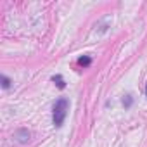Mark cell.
I'll return each instance as SVG.
<instances>
[{"mask_svg":"<svg viewBox=\"0 0 147 147\" xmlns=\"http://www.w3.org/2000/svg\"><path fill=\"white\" fill-rule=\"evenodd\" d=\"M0 80H2V88H4V90H9V88H11V83H12V82H11L5 75L0 76Z\"/></svg>","mask_w":147,"mask_h":147,"instance_id":"cell-6","label":"cell"},{"mask_svg":"<svg viewBox=\"0 0 147 147\" xmlns=\"http://www.w3.org/2000/svg\"><path fill=\"white\" fill-rule=\"evenodd\" d=\"M52 82L57 85V88H61V90L66 88V82H64V78H62L61 75H54V76H52Z\"/></svg>","mask_w":147,"mask_h":147,"instance_id":"cell-4","label":"cell"},{"mask_svg":"<svg viewBox=\"0 0 147 147\" xmlns=\"http://www.w3.org/2000/svg\"><path fill=\"white\" fill-rule=\"evenodd\" d=\"M12 140L19 142V144H26V142H30V131H28L26 128H19V130L14 131Z\"/></svg>","mask_w":147,"mask_h":147,"instance_id":"cell-2","label":"cell"},{"mask_svg":"<svg viewBox=\"0 0 147 147\" xmlns=\"http://www.w3.org/2000/svg\"><path fill=\"white\" fill-rule=\"evenodd\" d=\"M67 109H69V100L61 97L55 100L54 104V114H52V121H54V126L55 128H61L66 116H67Z\"/></svg>","mask_w":147,"mask_h":147,"instance_id":"cell-1","label":"cell"},{"mask_svg":"<svg viewBox=\"0 0 147 147\" xmlns=\"http://www.w3.org/2000/svg\"><path fill=\"white\" fill-rule=\"evenodd\" d=\"M90 64H92V59H90L88 55H83V57H80V59H78V66L87 67V66H90Z\"/></svg>","mask_w":147,"mask_h":147,"instance_id":"cell-5","label":"cell"},{"mask_svg":"<svg viewBox=\"0 0 147 147\" xmlns=\"http://www.w3.org/2000/svg\"><path fill=\"white\" fill-rule=\"evenodd\" d=\"M145 94H147V87H145Z\"/></svg>","mask_w":147,"mask_h":147,"instance_id":"cell-8","label":"cell"},{"mask_svg":"<svg viewBox=\"0 0 147 147\" xmlns=\"http://www.w3.org/2000/svg\"><path fill=\"white\" fill-rule=\"evenodd\" d=\"M131 104H133V97H131V95H126V97L123 99V106H125V107H131Z\"/></svg>","mask_w":147,"mask_h":147,"instance_id":"cell-7","label":"cell"},{"mask_svg":"<svg viewBox=\"0 0 147 147\" xmlns=\"http://www.w3.org/2000/svg\"><path fill=\"white\" fill-rule=\"evenodd\" d=\"M111 21H113V18H111V16H104V18L95 24V33H97V31H100V33L107 31V28L111 26Z\"/></svg>","mask_w":147,"mask_h":147,"instance_id":"cell-3","label":"cell"}]
</instances>
